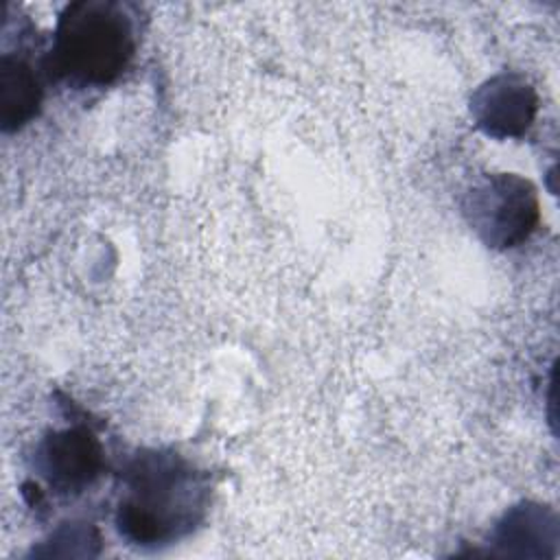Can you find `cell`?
Segmentation results:
<instances>
[{
    "instance_id": "1",
    "label": "cell",
    "mask_w": 560,
    "mask_h": 560,
    "mask_svg": "<svg viewBox=\"0 0 560 560\" xmlns=\"http://www.w3.org/2000/svg\"><path fill=\"white\" fill-rule=\"evenodd\" d=\"M208 477L175 451H142L122 470L116 529L136 547H164L206 516Z\"/></svg>"
},
{
    "instance_id": "2",
    "label": "cell",
    "mask_w": 560,
    "mask_h": 560,
    "mask_svg": "<svg viewBox=\"0 0 560 560\" xmlns=\"http://www.w3.org/2000/svg\"><path fill=\"white\" fill-rule=\"evenodd\" d=\"M138 46L133 13L114 0H77L63 7L44 59L50 77L79 88L109 85Z\"/></svg>"
},
{
    "instance_id": "3",
    "label": "cell",
    "mask_w": 560,
    "mask_h": 560,
    "mask_svg": "<svg viewBox=\"0 0 560 560\" xmlns=\"http://www.w3.org/2000/svg\"><path fill=\"white\" fill-rule=\"evenodd\" d=\"M464 214L477 236L494 249L525 243L538 225V195L516 173L481 175L464 195Z\"/></svg>"
},
{
    "instance_id": "4",
    "label": "cell",
    "mask_w": 560,
    "mask_h": 560,
    "mask_svg": "<svg viewBox=\"0 0 560 560\" xmlns=\"http://www.w3.org/2000/svg\"><path fill=\"white\" fill-rule=\"evenodd\" d=\"M103 446L92 429H55L35 448V472L61 494L85 490L103 470Z\"/></svg>"
},
{
    "instance_id": "5",
    "label": "cell",
    "mask_w": 560,
    "mask_h": 560,
    "mask_svg": "<svg viewBox=\"0 0 560 560\" xmlns=\"http://www.w3.org/2000/svg\"><path fill=\"white\" fill-rule=\"evenodd\" d=\"M538 94L516 72H501L481 83L470 96V114L477 127L490 138H521L534 122Z\"/></svg>"
},
{
    "instance_id": "6",
    "label": "cell",
    "mask_w": 560,
    "mask_h": 560,
    "mask_svg": "<svg viewBox=\"0 0 560 560\" xmlns=\"http://www.w3.org/2000/svg\"><path fill=\"white\" fill-rule=\"evenodd\" d=\"M42 81L31 61L4 52L0 59V125L15 131L35 118L42 105Z\"/></svg>"
},
{
    "instance_id": "7",
    "label": "cell",
    "mask_w": 560,
    "mask_h": 560,
    "mask_svg": "<svg viewBox=\"0 0 560 560\" xmlns=\"http://www.w3.org/2000/svg\"><path fill=\"white\" fill-rule=\"evenodd\" d=\"M494 538L505 545L510 553L542 556L545 547L558 540V521L547 505L523 503L505 512Z\"/></svg>"
}]
</instances>
